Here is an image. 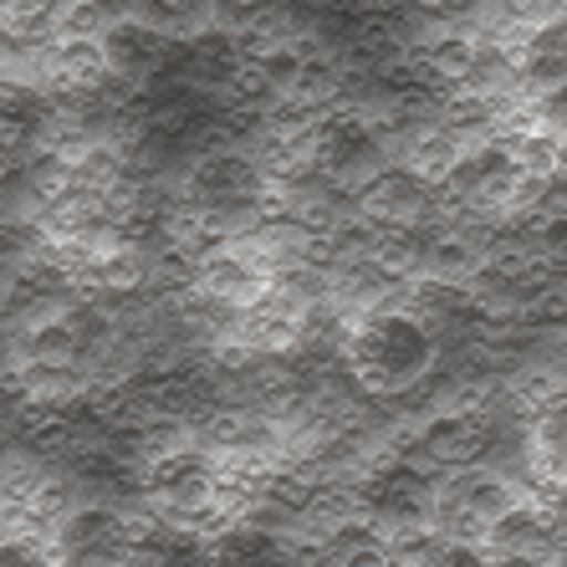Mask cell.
Instances as JSON below:
<instances>
[{
    "instance_id": "cell-1",
    "label": "cell",
    "mask_w": 567,
    "mask_h": 567,
    "mask_svg": "<svg viewBox=\"0 0 567 567\" xmlns=\"http://www.w3.org/2000/svg\"><path fill=\"white\" fill-rule=\"evenodd\" d=\"M424 271L435 281H450V287H471L481 271H486L491 256L475 246V236H465V230H440L430 246H424Z\"/></svg>"
},
{
    "instance_id": "cell-2",
    "label": "cell",
    "mask_w": 567,
    "mask_h": 567,
    "mask_svg": "<svg viewBox=\"0 0 567 567\" xmlns=\"http://www.w3.org/2000/svg\"><path fill=\"white\" fill-rule=\"evenodd\" d=\"M475 62H481V41L465 31H440L430 47H420V66L445 87H465L475 78Z\"/></svg>"
},
{
    "instance_id": "cell-3",
    "label": "cell",
    "mask_w": 567,
    "mask_h": 567,
    "mask_svg": "<svg viewBox=\"0 0 567 567\" xmlns=\"http://www.w3.org/2000/svg\"><path fill=\"white\" fill-rule=\"evenodd\" d=\"M251 185H256V169L240 154H210V158H199V169H195V189L215 199H230L236 189H251Z\"/></svg>"
},
{
    "instance_id": "cell-4",
    "label": "cell",
    "mask_w": 567,
    "mask_h": 567,
    "mask_svg": "<svg viewBox=\"0 0 567 567\" xmlns=\"http://www.w3.org/2000/svg\"><path fill=\"white\" fill-rule=\"evenodd\" d=\"M27 353H31V363H41V369H62L66 358L78 353V328L72 322H41L37 332H31V343H27Z\"/></svg>"
},
{
    "instance_id": "cell-5",
    "label": "cell",
    "mask_w": 567,
    "mask_h": 567,
    "mask_svg": "<svg viewBox=\"0 0 567 567\" xmlns=\"http://www.w3.org/2000/svg\"><path fill=\"white\" fill-rule=\"evenodd\" d=\"M118 532V516L107 506H78V512L62 522V542L66 547H93V542H107Z\"/></svg>"
}]
</instances>
